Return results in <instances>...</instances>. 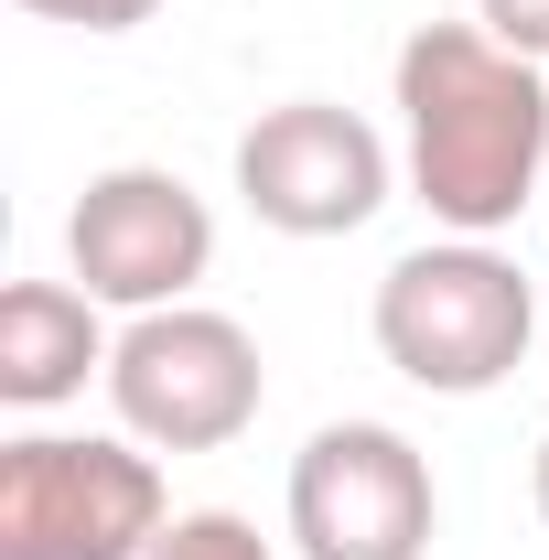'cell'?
<instances>
[{
	"mask_svg": "<svg viewBox=\"0 0 549 560\" xmlns=\"http://www.w3.org/2000/svg\"><path fill=\"white\" fill-rule=\"evenodd\" d=\"M475 22L495 33V44H517V55L549 66V0H475Z\"/></svg>",
	"mask_w": 549,
	"mask_h": 560,
	"instance_id": "obj_11",
	"label": "cell"
},
{
	"mask_svg": "<svg viewBox=\"0 0 549 560\" xmlns=\"http://www.w3.org/2000/svg\"><path fill=\"white\" fill-rule=\"evenodd\" d=\"M270 399V366H259V335L215 302H162V313H130L119 346H108V410L130 442L151 453H226Z\"/></svg>",
	"mask_w": 549,
	"mask_h": 560,
	"instance_id": "obj_4",
	"label": "cell"
},
{
	"mask_svg": "<svg viewBox=\"0 0 549 560\" xmlns=\"http://www.w3.org/2000/svg\"><path fill=\"white\" fill-rule=\"evenodd\" d=\"M33 22H66V33H140L162 0H22Z\"/></svg>",
	"mask_w": 549,
	"mask_h": 560,
	"instance_id": "obj_10",
	"label": "cell"
},
{
	"mask_svg": "<svg viewBox=\"0 0 549 560\" xmlns=\"http://www.w3.org/2000/svg\"><path fill=\"white\" fill-rule=\"evenodd\" d=\"M399 151L377 140V119H355L335 97H280L237 130V206L270 237H355L388 206Z\"/></svg>",
	"mask_w": 549,
	"mask_h": 560,
	"instance_id": "obj_6",
	"label": "cell"
},
{
	"mask_svg": "<svg viewBox=\"0 0 549 560\" xmlns=\"http://www.w3.org/2000/svg\"><path fill=\"white\" fill-rule=\"evenodd\" d=\"M108 302L75 280H11L0 291V410H66L86 377H108Z\"/></svg>",
	"mask_w": 549,
	"mask_h": 560,
	"instance_id": "obj_8",
	"label": "cell"
},
{
	"mask_svg": "<svg viewBox=\"0 0 549 560\" xmlns=\"http://www.w3.org/2000/svg\"><path fill=\"white\" fill-rule=\"evenodd\" d=\"M528 495H539V517H549V431H539V464H528Z\"/></svg>",
	"mask_w": 549,
	"mask_h": 560,
	"instance_id": "obj_12",
	"label": "cell"
},
{
	"mask_svg": "<svg viewBox=\"0 0 549 560\" xmlns=\"http://www.w3.org/2000/svg\"><path fill=\"white\" fill-rule=\"evenodd\" d=\"M173 528L162 453L130 431H11L0 442V560H151Z\"/></svg>",
	"mask_w": 549,
	"mask_h": 560,
	"instance_id": "obj_3",
	"label": "cell"
},
{
	"mask_svg": "<svg viewBox=\"0 0 549 560\" xmlns=\"http://www.w3.org/2000/svg\"><path fill=\"white\" fill-rule=\"evenodd\" d=\"M151 560H280V550L237 517V506H184V517L162 528V550H151Z\"/></svg>",
	"mask_w": 549,
	"mask_h": 560,
	"instance_id": "obj_9",
	"label": "cell"
},
{
	"mask_svg": "<svg viewBox=\"0 0 549 560\" xmlns=\"http://www.w3.org/2000/svg\"><path fill=\"white\" fill-rule=\"evenodd\" d=\"M291 550L302 560H431L442 486L399 420H324L291 453Z\"/></svg>",
	"mask_w": 549,
	"mask_h": 560,
	"instance_id": "obj_5",
	"label": "cell"
},
{
	"mask_svg": "<svg viewBox=\"0 0 549 560\" xmlns=\"http://www.w3.org/2000/svg\"><path fill=\"white\" fill-rule=\"evenodd\" d=\"M206 270H215V215L184 173H162V162L86 173V195L66 215V280L75 291H97L108 313H162V302H195Z\"/></svg>",
	"mask_w": 549,
	"mask_h": 560,
	"instance_id": "obj_7",
	"label": "cell"
},
{
	"mask_svg": "<svg viewBox=\"0 0 549 560\" xmlns=\"http://www.w3.org/2000/svg\"><path fill=\"white\" fill-rule=\"evenodd\" d=\"M366 335L377 355L431 388V399H484L506 388L528 346H539V291L528 270L495 248V237H431L410 259H388L377 302H366Z\"/></svg>",
	"mask_w": 549,
	"mask_h": 560,
	"instance_id": "obj_2",
	"label": "cell"
},
{
	"mask_svg": "<svg viewBox=\"0 0 549 560\" xmlns=\"http://www.w3.org/2000/svg\"><path fill=\"white\" fill-rule=\"evenodd\" d=\"M399 173L442 237H506L549 184V66L484 22H420L388 66Z\"/></svg>",
	"mask_w": 549,
	"mask_h": 560,
	"instance_id": "obj_1",
	"label": "cell"
}]
</instances>
